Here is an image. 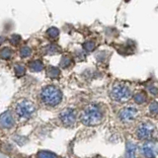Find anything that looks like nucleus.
Wrapping results in <instances>:
<instances>
[{
  "label": "nucleus",
  "mask_w": 158,
  "mask_h": 158,
  "mask_svg": "<svg viewBox=\"0 0 158 158\" xmlns=\"http://www.w3.org/2000/svg\"><path fill=\"white\" fill-rule=\"evenodd\" d=\"M103 111L96 104H91L84 109L80 116V120L85 126L99 125L103 120Z\"/></svg>",
  "instance_id": "1"
},
{
  "label": "nucleus",
  "mask_w": 158,
  "mask_h": 158,
  "mask_svg": "<svg viewBox=\"0 0 158 158\" xmlns=\"http://www.w3.org/2000/svg\"><path fill=\"white\" fill-rule=\"evenodd\" d=\"M41 99L47 106L54 107L58 105L62 100V93L59 89L53 85H48L41 91Z\"/></svg>",
  "instance_id": "2"
},
{
  "label": "nucleus",
  "mask_w": 158,
  "mask_h": 158,
  "mask_svg": "<svg viewBox=\"0 0 158 158\" xmlns=\"http://www.w3.org/2000/svg\"><path fill=\"white\" fill-rule=\"evenodd\" d=\"M111 98L117 102H127L131 97V89L123 84H116L111 90Z\"/></svg>",
  "instance_id": "3"
},
{
  "label": "nucleus",
  "mask_w": 158,
  "mask_h": 158,
  "mask_svg": "<svg viewBox=\"0 0 158 158\" xmlns=\"http://www.w3.org/2000/svg\"><path fill=\"white\" fill-rule=\"evenodd\" d=\"M35 112H36V107L29 100H23L19 102L16 106V114L21 118H31Z\"/></svg>",
  "instance_id": "4"
},
{
  "label": "nucleus",
  "mask_w": 158,
  "mask_h": 158,
  "mask_svg": "<svg viewBox=\"0 0 158 158\" xmlns=\"http://www.w3.org/2000/svg\"><path fill=\"white\" fill-rule=\"evenodd\" d=\"M59 118H60V121L62 122V123L65 127H72L74 123H75V121H76L75 112H74L70 108L65 109V110H63L60 113Z\"/></svg>",
  "instance_id": "5"
},
{
  "label": "nucleus",
  "mask_w": 158,
  "mask_h": 158,
  "mask_svg": "<svg viewBox=\"0 0 158 158\" xmlns=\"http://www.w3.org/2000/svg\"><path fill=\"white\" fill-rule=\"evenodd\" d=\"M137 110L133 107H127L123 108V110L120 111L118 114V118H121V121L123 123H128L133 121L137 116Z\"/></svg>",
  "instance_id": "6"
},
{
  "label": "nucleus",
  "mask_w": 158,
  "mask_h": 158,
  "mask_svg": "<svg viewBox=\"0 0 158 158\" xmlns=\"http://www.w3.org/2000/svg\"><path fill=\"white\" fill-rule=\"evenodd\" d=\"M15 125V118L10 111H6L0 115V126L4 128H10Z\"/></svg>",
  "instance_id": "7"
},
{
  "label": "nucleus",
  "mask_w": 158,
  "mask_h": 158,
  "mask_svg": "<svg viewBox=\"0 0 158 158\" xmlns=\"http://www.w3.org/2000/svg\"><path fill=\"white\" fill-rule=\"evenodd\" d=\"M153 131V126H151L150 123H141L137 128V135L140 139H146L149 138L152 135Z\"/></svg>",
  "instance_id": "8"
},
{
  "label": "nucleus",
  "mask_w": 158,
  "mask_h": 158,
  "mask_svg": "<svg viewBox=\"0 0 158 158\" xmlns=\"http://www.w3.org/2000/svg\"><path fill=\"white\" fill-rule=\"evenodd\" d=\"M157 150L154 145L151 143H146L142 146V153L146 158H155L157 155Z\"/></svg>",
  "instance_id": "9"
},
{
  "label": "nucleus",
  "mask_w": 158,
  "mask_h": 158,
  "mask_svg": "<svg viewBox=\"0 0 158 158\" xmlns=\"http://www.w3.org/2000/svg\"><path fill=\"white\" fill-rule=\"evenodd\" d=\"M44 52L46 54H49V56L57 54V53L60 52V48H59L57 44H47V46L44 48Z\"/></svg>",
  "instance_id": "10"
},
{
  "label": "nucleus",
  "mask_w": 158,
  "mask_h": 158,
  "mask_svg": "<svg viewBox=\"0 0 158 158\" xmlns=\"http://www.w3.org/2000/svg\"><path fill=\"white\" fill-rule=\"evenodd\" d=\"M44 63L42 60H39V59H36V60H33L29 63V69L33 72H40L44 69Z\"/></svg>",
  "instance_id": "11"
},
{
  "label": "nucleus",
  "mask_w": 158,
  "mask_h": 158,
  "mask_svg": "<svg viewBox=\"0 0 158 158\" xmlns=\"http://www.w3.org/2000/svg\"><path fill=\"white\" fill-rule=\"evenodd\" d=\"M59 75H60V70H59V68H57L56 66H48L47 68V76L48 78L56 79V78H58Z\"/></svg>",
  "instance_id": "12"
},
{
  "label": "nucleus",
  "mask_w": 158,
  "mask_h": 158,
  "mask_svg": "<svg viewBox=\"0 0 158 158\" xmlns=\"http://www.w3.org/2000/svg\"><path fill=\"white\" fill-rule=\"evenodd\" d=\"M13 56V51L10 48H2L0 49V58L1 59H4V60H8L12 57Z\"/></svg>",
  "instance_id": "13"
},
{
  "label": "nucleus",
  "mask_w": 158,
  "mask_h": 158,
  "mask_svg": "<svg viewBox=\"0 0 158 158\" xmlns=\"http://www.w3.org/2000/svg\"><path fill=\"white\" fill-rule=\"evenodd\" d=\"M135 144H132L131 142H127L126 158H135Z\"/></svg>",
  "instance_id": "14"
},
{
  "label": "nucleus",
  "mask_w": 158,
  "mask_h": 158,
  "mask_svg": "<svg viewBox=\"0 0 158 158\" xmlns=\"http://www.w3.org/2000/svg\"><path fill=\"white\" fill-rule=\"evenodd\" d=\"M47 36L49 40H56L59 36V30L56 27L49 28L47 31Z\"/></svg>",
  "instance_id": "15"
},
{
  "label": "nucleus",
  "mask_w": 158,
  "mask_h": 158,
  "mask_svg": "<svg viewBox=\"0 0 158 158\" xmlns=\"http://www.w3.org/2000/svg\"><path fill=\"white\" fill-rule=\"evenodd\" d=\"M19 54H20V56H21L22 58H27L32 54V48L30 47H28V46H24V47H22L21 48H20Z\"/></svg>",
  "instance_id": "16"
},
{
  "label": "nucleus",
  "mask_w": 158,
  "mask_h": 158,
  "mask_svg": "<svg viewBox=\"0 0 158 158\" xmlns=\"http://www.w3.org/2000/svg\"><path fill=\"white\" fill-rule=\"evenodd\" d=\"M71 64H72V58L70 56H65L61 58V60H60V67L61 68H64V69L68 68V67L71 66Z\"/></svg>",
  "instance_id": "17"
},
{
  "label": "nucleus",
  "mask_w": 158,
  "mask_h": 158,
  "mask_svg": "<svg viewBox=\"0 0 158 158\" xmlns=\"http://www.w3.org/2000/svg\"><path fill=\"white\" fill-rule=\"evenodd\" d=\"M38 158H57V156L54 154L53 152L51 151H47V150H43L40 151L37 155Z\"/></svg>",
  "instance_id": "18"
},
{
  "label": "nucleus",
  "mask_w": 158,
  "mask_h": 158,
  "mask_svg": "<svg viewBox=\"0 0 158 158\" xmlns=\"http://www.w3.org/2000/svg\"><path fill=\"white\" fill-rule=\"evenodd\" d=\"M83 48L85 49L86 52H91L96 48V44L94 43L93 41H87V42H85L83 44Z\"/></svg>",
  "instance_id": "19"
},
{
  "label": "nucleus",
  "mask_w": 158,
  "mask_h": 158,
  "mask_svg": "<svg viewBox=\"0 0 158 158\" xmlns=\"http://www.w3.org/2000/svg\"><path fill=\"white\" fill-rule=\"evenodd\" d=\"M133 99H135V101L136 104H143L145 101H146V95L145 93L143 92H139L135 95V97H133Z\"/></svg>",
  "instance_id": "20"
},
{
  "label": "nucleus",
  "mask_w": 158,
  "mask_h": 158,
  "mask_svg": "<svg viewBox=\"0 0 158 158\" xmlns=\"http://www.w3.org/2000/svg\"><path fill=\"white\" fill-rule=\"evenodd\" d=\"M14 71H15V74H16V76L22 77L25 74V72H26V68H25V66L22 65V64H17V65L14 67Z\"/></svg>",
  "instance_id": "21"
},
{
  "label": "nucleus",
  "mask_w": 158,
  "mask_h": 158,
  "mask_svg": "<svg viewBox=\"0 0 158 158\" xmlns=\"http://www.w3.org/2000/svg\"><path fill=\"white\" fill-rule=\"evenodd\" d=\"M149 110H150L151 114H154V115L158 114V103L157 102H152L150 104V106H149Z\"/></svg>",
  "instance_id": "22"
},
{
  "label": "nucleus",
  "mask_w": 158,
  "mask_h": 158,
  "mask_svg": "<svg viewBox=\"0 0 158 158\" xmlns=\"http://www.w3.org/2000/svg\"><path fill=\"white\" fill-rule=\"evenodd\" d=\"M20 41H21V38H20V36H18V35H13V36L10 38V43L14 44V46L18 44Z\"/></svg>",
  "instance_id": "23"
},
{
  "label": "nucleus",
  "mask_w": 158,
  "mask_h": 158,
  "mask_svg": "<svg viewBox=\"0 0 158 158\" xmlns=\"http://www.w3.org/2000/svg\"><path fill=\"white\" fill-rule=\"evenodd\" d=\"M148 90H149V92L153 94V95H158V88L154 86H149L148 87Z\"/></svg>",
  "instance_id": "24"
}]
</instances>
